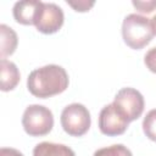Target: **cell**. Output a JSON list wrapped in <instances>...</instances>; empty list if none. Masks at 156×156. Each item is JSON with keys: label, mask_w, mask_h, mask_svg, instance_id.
Instances as JSON below:
<instances>
[{"label": "cell", "mask_w": 156, "mask_h": 156, "mask_svg": "<svg viewBox=\"0 0 156 156\" xmlns=\"http://www.w3.org/2000/svg\"><path fill=\"white\" fill-rule=\"evenodd\" d=\"M68 83V74L63 67L58 65H46L29 73L27 88L35 98L46 99L65 91Z\"/></svg>", "instance_id": "6da1fadb"}, {"label": "cell", "mask_w": 156, "mask_h": 156, "mask_svg": "<svg viewBox=\"0 0 156 156\" xmlns=\"http://www.w3.org/2000/svg\"><path fill=\"white\" fill-rule=\"evenodd\" d=\"M154 35L151 21L147 17L136 13H130L124 17L122 23V37L130 49H143L151 41Z\"/></svg>", "instance_id": "7a4b0ae2"}, {"label": "cell", "mask_w": 156, "mask_h": 156, "mask_svg": "<svg viewBox=\"0 0 156 156\" xmlns=\"http://www.w3.org/2000/svg\"><path fill=\"white\" fill-rule=\"evenodd\" d=\"M24 132L30 136H43L51 132L54 127L52 112L43 105H29L22 116Z\"/></svg>", "instance_id": "3957f363"}, {"label": "cell", "mask_w": 156, "mask_h": 156, "mask_svg": "<svg viewBox=\"0 0 156 156\" xmlns=\"http://www.w3.org/2000/svg\"><path fill=\"white\" fill-rule=\"evenodd\" d=\"M91 118L88 108L78 102L67 105L61 112V126L72 136H82L90 128Z\"/></svg>", "instance_id": "277c9868"}, {"label": "cell", "mask_w": 156, "mask_h": 156, "mask_svg": "<svg viewBox=\"0 0 156 156\" xmlns=\"http://www.w3.org/2000/svg\"><path fill=\"white\" fill-rule=\"evenodd\" d=\"M115 106L128 122L138 119L144 111V98L134 88H122L115 96Z\"/></svg>", "instance_id": "5b68a950"}, {"label": "cell", "mask_w": 156, "mask_h": 156, "mask_svg": "<svg viewBox=\"0 0 156 156\" xmlns=\"http://www.w3.org/2000/svg\"><path fill=\"white\" fill-rule=\"evenodd\" d=\"M129 122L118 111L115 104H108L102 107L99 115V129L107 136H117L123 134L128 128Z\"/></svg>", "instance_id": "8992f818"}, {"label": "cell", "mask_w": 156, "mask_h": 156, "mask_svg": "<svg viewBox=\"0 0 156 156\" xmlns=\"http://www.w3.org/2000/svg\"><path fill=\"white\" fill-rule=\"evenodd\" d=\"M63 21L65 16L60 6L51 2H43L34 26L43 34H54L60 30Z\"/></svg>", "instance_id": "52a82bcc"}, {"label": "cell", "mask_w": 156, "mask_h": 156, "mask_svg": "<svg viewBox=\"0 0 156 156\" xmlns=\"http://www.w3.org/2000/svg\"><path fill=\"white\" fill-rule=\"evenodd\" d=\"M41 5H43V1H38V0L17 1L12 10L15 21L24 26L34 24Z\"/></svg>", "instance_id": "ba28073f"}, {"label": "cell", "mask_w": 156, "mask_h": 156, "mask_svg": "<svg viewBox=\"0 0 156 156\" xmlns=\"http://www.w3.org/2000/svg\"><path fill=\"white\" fill-rule=\"evenodd\" d=\"M0 78H1L0 89L2 91L13 90L17 87L21 78L17 66L6 58H2L0 61Z\"/></svg>", "instance_id": "9c48e42d"}, {"label": "cell", "mask_w": 156, "mask_h": 156, "mask_svg": "<svg viewBox=\"0 0 156 156\" xmlns=\"http://www.w3.org/2000/svg\"><path fill=\"white\" fill-rule=\"evenodd\" d=\"M33 156H76V154L71 147L63 144L43 141L35 145Z\"/></svg>", "instance_id": "30bf717a"}, {"label": "cell", "mask_w": 156, "mask_h": 156, "mask_svg": "<svg viewBox=\"0 0 156 156\" xmlns=\"http://www.w3.org/2000/svg\"><path fill=\"white\" fill-rule=\"evenodd\" d=\"M0 41H1V60L6 58V56H10L15 52L17 48V34L15 30L6 26L0 24Z\"/></svg>", "instance_id": "8fae6325"}, {"label": "cell", "mask_w": 156, "mask_h": 156, "mask_svg": "<svg viewBox=\"0 0 156 156\" xmlns=\"http://www.w3.org/2000/svg\"><path fill=\"white\" fill-rule=\"evenodd\" d=\"M93 156H133V155L127 146L122 144H115L96 150Z\"/></svg>", "instance_id": "7c38bea8"}, {"label": "cell", "mask_w": 156, "mask_h": 156, "mask_svg": "<svg viewBox=\"0 0 156 156\" xmlns=\"http://www.w3.org/2000/svg\"><path fill=\"white\" fill-rule=\"evenodd\" d=\"M143 130L150 140L156 141V108L149 111L144 117Z\"/></svg>", "instance_id": "4fadbf2b"}, {"label": "cell", "mask_w": 156, "mask_h": 156, "mask_svg": "<svg viewBox=\"0 0 156 156\" xmlns=\"http://www.w3.org/2000/svg\"><path fill=\"white\" fill-rule=\"evenodd\" d=\"M133 6L143 13H150L156 9V0H149V1H133Z\"/></svg>", "instance_id": "5bb4252c"}, {"label": "cell", "mask_w": 156, "mask_h": 156, "mask_svg": "<svg viewBox=\"0 0 156 156\" xmlns=\"http://www.w3.org/2000/svg\"><path fill=\"white\" fill-rule=\"evenodd\" d=\"M144 63L152 73H156V46L150 49L144 56Z\"/></svg>", "instance_id": "9a60e30c"}, {"label": "cell", "mask_w": 156, "mask_h": 156, "mask_svg": "<svg viewBox=\"0 0 156 156\" xmlns=\"http://www.w3.org/2000/svg\"><path fill=\"white\" fill-rule=\"evenodd\" d=\"M67 4L69 6H72L76 11L78 12H85V11H89L90 7H93V5L95 4L94 1H85V0H82V1H67Z\"/></svg>", "instance_id": "2e32d148"}, {"label": "cell", "mask_w": 156, "mask_h": 156, "mask_svg": "<svg viewBox=\"0 0 156 156\" xmlns=\"http://www.w3.org/2000/svg\"><path fill=\"white\" fill-rule=\"evenodd\" d=\"M0 156H23V154L16 149H12V147H1L0 149Z\"/></svg>", "instance_id": "e0dca14e"}, {"label": "cell", "mask_w": 156, "mask_h": 156, "mask_svg": "<svg viewBox=\"0 0 156 156\" xmlns=\"http://www.w3.org/2000/svg\"><path fill=\"white\" fill-rule=\"evenodd\" d=\"M151 21V27H152V30H154V34H156V15L150 20Z\"/></svg>", "instance_id": "ac0fdd59"}]
</instances>
